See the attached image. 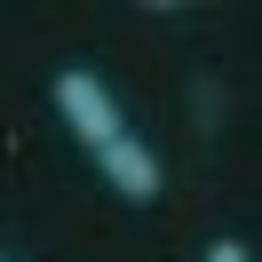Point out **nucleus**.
<instances>
[{"instance_id":"1","label":"nucleus","mask_w":262,"mask_h":262,"mask_svg":"<svg viewBox=\"0 0 262 262\" xmlns=\"http://www.w3.org/2000/svg\"><path fill=\"white\" fill-rule=\"evenodd\" d=\"M48 103H56V119H64V135L96 159V151H112L119 135H127V112H119V96H112V80L103 72H88V64H64L48 80Z\"/></svg>"},{"instance_id":"2","label":"nucleus","mask_w":262,"mask_h":262,"mask_svg":"<svg viewBox=\"0 0 262 262\" xmlns=\"http://www.w3.org/2000/svg\"><path fill=\"white\" fill-rule=\"evenodd\" d=\"M96 175L112 183V199H127V207H159V199H167V159H159L135 127L119 135L112 151H96Z\"/></svg>"},{"instance_id":"3","label":"nucleus","mask_w":262,"mask_h":262,"mask_svg":"<svg viewBox=\"0 0 262 262\" xmlns=\"http://www.w3.org/2000/svg\"><path fill=\"white\" fill-rule=\"evenodd\" d=\"M223 119H230V88H223V72L199 64V72H191V127L214 143V135H223Z\"/></svg>"},{"instance_id":"4","label":"nucleus","mask_w":262,"mask_h":262,"mask_svg":"<svg viewBox=\"0 0 262 262\" xmlns=\"http://www.w3.org/2000/svg\"><path fill=\"white\" fill-rule=\"evenodd\" d=\"M199 262H254V246H246V238H214Z\"/></svg>"},{"instance_id":"5","label":"nucleus","mask_w":262,"mask_h":262,"mask_svg":"<svg viewBox=\"0 0 262 262\" xmlns=\"http://www.w3.org/2000/svg\"><path fill=\"white\" fill-rule=\"evenodd\" d=\"M0 262H8V254H0Z\"/></svg>"}]
</instances>
